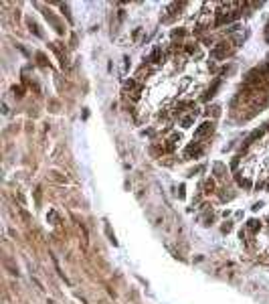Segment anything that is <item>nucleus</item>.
Wrapping results in <instances>:
<instances>
[{"label":"nucleus","instance_id":"obj_6","mask_svg":"<svg viewBox=\"0 0 269 304\" xmlns=\"http://www.w3.org/2000/svg\"><path fill=\"white\" fill-rule=\"evenodd\" d=\"M190 124H192V118H184V122H182V126H184V128H188Z\"/></svg>","mask_w":269,"mask_h":304},{"label":"nucleus","instance_id":"obj_4","mask_svg":"<svg viewBox=\"0 0 269 304\" xmlns=\"http://www.w3.org/2000/svg\"><path fill=\"white\" fill-rule=\"evenodd\" d=\"M219 85H221V81L217 79V81H214V85H213V87H211V89H208V93L204 95V100H211V97H213V95H214V91L219 89Z\"/></svg>","mask_w":269,"mask_h":304},{"label":"nucleus","instance_id":"obj_8","mask_svg":"<svg viewBox=\"0 0 269 304\" xmlns=\"http://www.w3.org/2000/svg\"><path fill=\"white\" fill-rule=\"evenodd\" d=\"M267 73H269V63H267Z\"/></svg>","mask_w":269,"mask_h":304},{"label":"nucleus","instance_id":"obj_2","mask_svg":"<svg viewBox=\"0 0 269 304\" xmlns=\"http://www.w3.org/2000/svg\"><path fill=\"white\" fill-rule=\"evenodd\" d=\"M211 130H213V124H211V122H204V124H202L200 128L194 132V136H196V138H200V136H204L206 132H211Z\"/></svg>","mask_w":269,"mask_h":304},{"label":"nucleus","instance_id":"obj_3","mask_svg":"<svg viewBox=\"0 0 269 304\" xmlns=\"http://www.w3.org/2000/svg\"><path fill=\"white\" fill-rule=\"evenodd\" d=\"M235 18H239V12H231V14H223L219 21H217V24H225V23H231V21H235Z\"/></svg>","mask_w":269,"mask_h":304},{"label":"nucleus","instance_id":"obj_7","mask_svg":"<svg viewBox=\"0 0 269 304\" xmlns=\"http://www.w3.org/2000/svg\"><path fill=\"white\" fill-rule=\"evenodd\" d=\"M249 227L251 229H257V221H249Z\"/></svg>","mask_w":269,"mask_h":304},{"label":"nucleus","instance_id":"obj_10","mask_svg":"<svg viewBox=\"0 0 269 304\" xmlns=\"http://www.w3.org/2000/svg\"><path fill=\"white\" fill-rule=\"evenodd\" d=\"M267 41H269V37H267Z\"/></svg>","mask_w":269,"mask_h":304},{"label":"nucleus","instance_id":"obj_5","mask_svg":"<svg viewBox=\"0 0 269 304\" xmlns=\"http://www.w3.org/2000/svg\"><path fill=\"white\" fill-rule=\"evenodd\" d=\"M158 59H160V49H156V51H154V53H152V57H150V59H148V61H150V63H156Z\"/></svg>","mask_w":269,"mask_h":304},{"label":"nucleus","instance_id":"obj_1","mask_svg":"<svg viewBox=\"0 0 269 304\" xmlns=\"http://www.w3.org/2000/svg\"><path fill=\"white\" fill-rule=\"evenodd\" d=\"M227 53H229V47H227V43H223L221 47H217V49H213V51H211V55L217 57V59H221V57H227Z\"/></svg>","mask_w":269,"mask_h":304},{"label":"nucleus","instance_id":"obj_9","mask_svg":"<svg viewBox=\"0 0 269 304\" xmlns=\"http://www.w3.org/2000/svg\"><path fill=\"white\" fill-rule=\"evenodd\" d=\"M267 31H269V24H267Z\"/></svg>","mask_w":269,"mask_h":304}]
</instances>
